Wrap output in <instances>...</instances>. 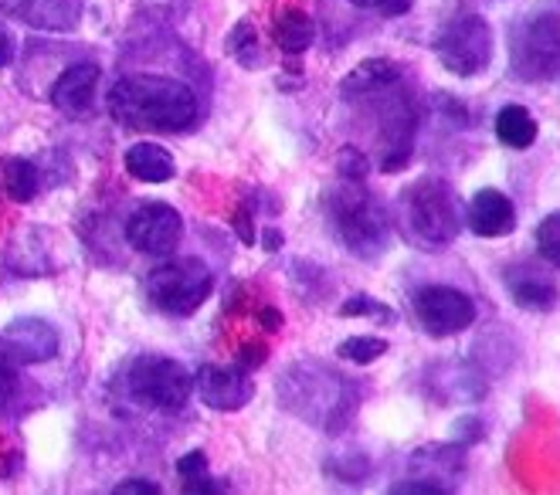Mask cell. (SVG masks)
Masks as SVG:
<instances>
[{"instance_id":"6da1fadb","label":"cell","mask_w":560,"mask_h":495,"mask_svg":"<svg viewBox=\"0 0 560 495\" xmlns=\"http://www.w3.org/2000/svg\"><path fill=\"white\" fill-rule=\"evenodd\" d=\"M109 113L126 129L184 133L197 119V95L174 79L126 75L109 89Z\"/></svg>"},{"instance_id":"7a4b0ae2","label":"cell","mask_w":560,"mask_h":495,"mask_svg":"<svg viewBox=\"0 0 560 495\" xmlns=\"http://www.w3.org/2000/svg\"><path fill=\"white\" fill-rule=\"evenodd\" d=\"M401 227L418 248H448L463 231V208L445 180L421 177L401 193Z\"/></svg>"},{"instance_id":"3957f363","label":"cell","mask_w":560,"mask_h":495,"mask_svg":"<svg viewBox=\"0 0 560 495\" xmlns=\"http://www.w3.org/2000/svg\"><path fill=\"white\" fill-rule=\"evenodd\" d=\"M334 224L350 251L360 258H377L387 248V217L377 197L364 187V180H343L329 193Z\"/></svg>"},{"instance_id":"277c9868","label":"cell","mask_w":560,"mask_h":495,"mask_svg":"<svg viewBox=\"0 0 560 495\" xmlns=\"http://www.w3.org/2000/svg\"><path fill=\"white\" fill-rule=\"evenodd\" d=\"M214 288V275L201 258H180L163 261L147 275V295L150 303L171 316H190L197 313Z\"/></svg>"},{"instance_id":"5b68a950","label":"cell","mask_w":560,"mask_h":495,"mask_svg":"<svg viewBox=\"0 0 560 495\" xmlns=\"http://www.w3.org/2000/svg\"><path fill=\"white\" fill-rule=\"evenodd\" d=\"M435 55L452 75L472 79L492 61V27L479 14H455L439 31Z\"/></svg>"},{"instance_id":"8992f818","label":"cell","mask_w":560,"mask_h":495,"mask_svg":"<svg viewBox=\"0 0 560 495\" xmlns=\"http://www.w3.org/2000/svg\"><path fill=\"white\" fill-rule=\"evenodd\" d=\"M129 393L153 411H180L190 401V374L171 356H137L129 367Z\"/></svg>"},{"instance_id":"52a82bcc","label":"cell","mask_w":560,"mask_h":495,"mask_svg":"<svg viewBox=\"0 0 560 495\" xmlns=\"http://www.w3.org/2000/svg\"><path fill=\"white\" fill-rule=\"evenodd\" d=\"M513 72L523 82H547L560 69V21L553 14H540L513 35Z\"/></svg>"},{"instance_id":"ba28073f","label":"cell","mask_w":560,"mask_h":495,"mask_svg":"<svg viewBox=\"0 0 560 495\" xmlns=\"http://www.w3.org/2000/svg\"><path fill=\"white\" fill-rule=\"evenodd\" d=\"M415 316L428 337L445 340L476 322V303L463 288L452 285H424L415 292Z\"/></svg>"},{"instance_id":"9c48e42d","label":"cell","mask_w":560,"mask_h":495,"mask_svg":"<svg viewBox=\"0 0 560 495\" xmlns=\"http://www.w3.org/2000/svg\"><path fill=\"white\" fill-rule=\"evenodd\" d=\"M180 235H184V221L171 204H143L126 221V241L150 258L174 255Z\"/></svg>"},{"instance_id":"30bf717a","label":"cell","mask_w":560,"mask_h":495,"mask_svg":"<svg viewBox=\"0 0 560 495\" xmlns=\"http://www.w3.org/2000/svg\"><path fill=\"white\" fill-rule=\"evenodd\" d=\"M194 387L211 411H242L255 398V384L248 370L218 367V363H205L194 377Z\"/></svg>"},{"instance_id":"8fae6325","label":"cell","mask_w":560,"mask_h":495,"mask_svg":"<svg viewBox=\"0 0 560 495\" xmlns=\"http://www.w3.org/2000/svg\"><path fill=\"white\" fill-rule=\"evenodd\" d=\"M98 64L92 61H79V64H69L51 85V103L58 113L72 116V119H82L95 109V92H98Z\"/></svg>"},{"instance_id":"7c38bea8","label":"cell","mask_w":560,"mask_h":495,"mask_svg":"<svg viewBox=\"0 0 560 495\" xmlns=\"http://www.w3.org/2000/svg\"><path fill=\"white\" fill-rule=\"evenodd\" d=\"M469 227L479 238H506L516 227V208L503 190H479L469 201Z\"/></svg>"},{"instance_id":"4fadbf2b","label":"cell","mask_w":560,"mask_h":495,"mask_svg":"<svg viewBox=\"0 0 560 495\" xmlns=\"http://www.w3.org/2000/svg\"><path fill=\"white\" fill-rule=\"evenodd\" d=\"M4 353L21 363H45L58 353V333L45 319H18L4 333Z\"/></svg>"},{"instance_id":"5bb4252c","label":"cell","mask_w":560,"mask_h":495,"mask_svg":"<svg viewBox=\"0 0 560 495\" xmlns=\"http://www.w3.org/2000/svg\"><path fill=\"white\" fill-rule=\"evenodd\" d=\"M4 8L42 31H72L82 17L79 0H4Z\"/></svg>"},{"instance_id":"9a60e30c","label":"cell","mask_w":560,"mask_h":495,"mask_svg":"<svg viewBox=\"0 0 560 495\" xmlns=\"http://www.w3.org/2000/svg\"><path fill=\"white\" fill-rule=\"evenodd\" d=\"M316 38V24L306 11L300 8H282L272 21V45L285 55V58H295L303 55Z\"/></svg>"},{"instance_id":"2e32d148","label":"cell","mask_w":560,"mask_h":495,"mask_svg":"<svg viewBox=\"0 0 560 495\" xmlns=\"http://www.w3.org/2000/svg\"><path fill=\"white\" fill-rule=\"evenodd\" d=\"M401 72H398V64L387 61V58H371L364 64H357V69L343 79L340 92L343 98H371L377 92H387L390 85H398Z\"/></svg>"},{"instance_id":"e0dca14e","label":"cell","mask_w":560,"mask_h":495,"mask_svg":"<svg viewBox=\"0 0 560 495\" xmlns=\"http://www.w3.org/2000/svg\"><path fill=\"white\" fill-rule=\"evenodd\" d=\"M126 170L143 184H167L177 174V163L156 143H133L126 150Z\"/></svg>"},{"instance_id":"ac0fdd59","label":"cell","mask_w":560,"mask_h":495,"mask_svg":"<svg viewBox=\"0 0 560 495\" xmlns=\"http://www.w3.org/2000/svg\"><path fill=\"white\" fill-rule=\"evenodd\" d=\"M557 285L553 279L540 275V272H530L523 269L520 275L510 279V299L520 306V309H530V313H550L557 306Z\"/></svg>"},{"instance_id":"d6986e66","label":"cell","mask_w":560,"mask_h":495,"mask_svg":"<svg viewBox=\"0 0 560 495\" xmlns=\"http://www.w3.org/2000/svg\"><path fill=\"white\" fill-rule=\"evenodd\" d=\"M537 119L526 113L523 106H506V109H500V116H497V137H500V143L503 146H510V150H526V146H534L537 143Z\"/></svg>"},{"instance_id":"ffe728a7","label":"cell","mask_w":560,"mask_h":495,"mask_svg":"<svg viewBox=\"0 0 560 495\" xmlns=\"http://www.w3.org/2000/svg\"><path fill=\"white\" fill-rule=\"evenodd\" d=\"M0 180H4V193L18 204L35 201L38 193V167L31 160H0Z\"/></svg>"},{"instance_id":"44dd1931","label":"cell","mask_w":560,"mask_h":495,"mask_svg":"<svg viewBox=\"0 0 560 495\" xmlns=\"http://www.w3.org/2000/svg\"><path fill=\"white\" fill-rule=\"evenodd\" d=\"M177 475H180L187 495H214V492H224V485H218L208 475V455L205 451H187L177 461Z\"/></svg>"},{"instance_id":"7402d4cb","label":"cell","mask_w":560,"mask_h":495,"mask_svg":"<svg viewBox=\"0 0 560 495\" xmlns=\"http://www.w3.org/2000/svg\"><path fill=\"white\" fill-rule=\"evenodd\" d=\"M228 51H232V58L238 64H245V69H261L266 64V55H261V45L255 38V27L252 21H238L232 38H228Z\"/></svg>"},{"instance_id":"603a6c76","label":"cell","mask_w":560,"mask_h":495,"mask_svg":"<svg viewBox=\"0 0 560 495\" xmlns=\"http://www.w3.org/2000/svg\"><path fill=\"white\" fill-rule=\"evenodd\" d=\"M537 251H540V258L547 261L550 269L560 272V211L547 214L537 224Z\"/></svg>"},{"instance_id":"cb8c5ba5","label":"cell","mask_w":560,"mask_h":495,"mask_svg":"<svg viewBox=\"0 0 560 495\" xmlns=\"http://www.w3.org/2000/svg\"><path fill=\"white\" fill-rule=\"evenodd\" d=\"M337 353L343 356V360H350V363H374V360H381L384 353H387V343L384 340H377V337H350V340H343L340 346H337Z\"/></svg>"},{"instance_id":"d4e9b609","label":"cell","mask_w":560,"mask_h":495,"mask_svg":"<svg viewBox=\"0 0 560 495\" xmlns=\"http://www.w3.org/2000/svg\"><path fill=\"white\" fill-rule=\"evenodd\" d=\"M340 316H374V319H384L387 326H394L398 322V313H394L390 306H384V303H377V299H371V295H353V299H347L343 306H340Z\"/></svg>"},{"instance_id":"484cf974","label":"cell","mask_w":560,"mask_h":495,"mask_svg":"<svg viewBox=\"0 0 560 495\" xmlns=\"http://www.w3.org/2000/svg\"><path fill=\"white\" fill-rule=\"evenodd\" d=\"M337 170H340L343 180H368L371 163H368V156L360 153L357 146H343V150L337 153Z\"/></svg>"},{"instance_id":"4316f807","label":"cell","mask_w":560,"mask_h":495,"mask_svg":"<svg viewBox=\"0 0 560 495\" xmlns=\"http://www.w3.org/2000/svg\"><path fill=\"white\" fill-rule=\"evenodd\" d=\"M14 393H18V374H14V367H11L8 353H0V408L11 404V401H14Z\"/></svg>"},{"instance_id":"83f0119b","label":"cell","mask_w":560,"mask_h":495,"mask_svg":"<svg viewBox=\"0 0 560 495\" xmlns=\"http://www.w3.org/2000/svg\"><path fill=\"white\" fill-rule=\"evenodd\" d=\"M371 8L384 17H401L415 8V0H371Z\"/></svg>"},{"instance_id":"f1b7e54d","label":"cell","mask_w":560,"mask_h":495,"mask_svg":"<svg viewBox=\"0 0 560 495\" xmlns=\"http://www.w3.org/2000/svg\"><path fill=\"white\" fill-rule=\"evenodd\" d=\"M116 495H133V492H143V495H156L160 488L150 482V479H126V482H119L116 488H113Z\"/></svg>"},{"instance_id":"f546056e","label":"cell","mask_w":560,"mask_h":495,"mask_svg":"<svg viewBox=\"0 0 560 495\" xmlns=\"http://www.w3.org/2000/svg\"><path fill=\"white\" fill-rule=\"evenodd\" d=\"M238 363H242L245 370L258 367V363H266V346H261V343H248V346H242Z\"/></svg>"},{"instance_id":"4dcf8cb0","label":"cell","mask_w":560,"mask_h":495,"mask_svg":"<svg viewBox=\"0 0 560 495\" xmlns=\"http://www.w3.org/2000/svg\"><path fill=\"white\" fill-rule=\"evenodd\" d=\"M390 492H424V495H439L445 488H439L435 482H424V479H411V482H398Z\"/></svg>"},{"instance_id":"1f68e13d","label":"cell","mask_w":560,"mask_h":495,"mask_svg":"<svg viewBox=\"0 0 560 495\" xmlns=\"http://www.w3.org/2000/svg\"><path fill=\"white\" fill-rule=\"evenodd\" d=\"M11 61H14V38H11V31L0 24V69H8Z\"/></svg>"},{"instance_id":"d6a6232c","label":"cell","mask_w":560,"mask_h":495,"mask_svg":"<svg viewBox=\"0 0 560 495\" xmlns=\"http://www.w3.org/2000/svg\"><path fill=\"white\" fill-rule=\"evenodd\" d=\"M258 319H261V329H266V333H279V329H282V313L279 309H261Z\"/></svg>"},{"instance_id":"836d02e7","label":"cell","mask_w":560,"mask_h":495,"mask_svg":"<svg viewBox=\"0 0 560 495\" xmlns=\"http://www.w3.org/2000/svg\"><path fill=\"white\" fill-rule=\"evenodd\" d=\"M235 231H238V238L245 241V245H252V238H255V231H252V221H248V214L242 217H235Z\"/></svg>"},{"instance_id":"e575fe53","label":"cell","mask_w":560,"mask_h":495,"mask_svg":"<svg viewBox=\"0 0 560 495\" xmlns=\"http://www.w3.org/2000/svg\"><path fill=\"white\" fill-rule=\"evenodd\" d=\"M266 248L269 251H279L282 248V235H279V231H266Z\"/></svg>"},{"instance_id":"d590c367","label":"cell","mask_w":560,"mask_h":495,"mask_svg":"<svg viewBox=\"0 0 560 495\" xmlns=\"http://www.w3.org/2000/svg\"><path fill=\"white\" fill-rule=\"evenodd\" d=\"M350 4H357V8H371V0H350Z\"/></svg>"}]
</instances>
